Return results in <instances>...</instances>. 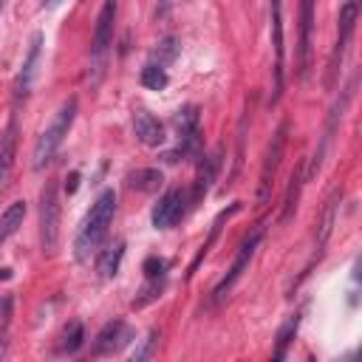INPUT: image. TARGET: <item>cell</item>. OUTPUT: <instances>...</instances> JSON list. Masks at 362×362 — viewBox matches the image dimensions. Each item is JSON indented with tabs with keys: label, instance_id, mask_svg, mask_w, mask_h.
I'll return each mask as SVG.
<instances>
[{
	"label": "cell",
	"instance_id": "6da1fadb",
	"mask_svg": "<svg viewBox=\"0 0 362 362\" xmlns=\"http://www.w3.org/2000/svg\"><path fill=\"white\" fill-rule=\"evenodd\" d=\"M116 215V192L113 189H102L96 195V201L90 204V212L85 215L76 238H74V255L76 260H88L90 255H96L107 238V229L113 223Z\"/></svg>",
	"mask_w": 362,
	"mask_h": 362
},
{
	"label": "cell",
	"instance_id": "7a4b0ae2",
	"mask_svg": "<svg viewBox=\"0 0 362 362\" xmlns=\"http://www.w3.org/2000/svg\"><path fill=\"white\" fill-rule=\"evenodd\" d=\"M76 110H79V99L71 96V99H65L62 107L54 113L51 124L40 133V139H37V144H34V170H42V167H48V164L54 161L57 150L62 147V141H65V136H68V130H71V124H74V119H76Z\"/></svg>",
	"mask_w": 362,
	"mask_h": 362
},
{
	"label": "cell",
	"instance_id": "3957f363",
	"mask_svg": "<svg viewBox=\"0 0 362 362\" xmlns=\"http://www.w3.org/2000/svg\"><path fill=\"white\" fill-rule=\"evenodd\" d=\"M356 17H359V0H345L339 8V23H337V42H334V51H331L328 68H325V88L328 90L337 85V76L342 71L345 51L354 40V31H356Z\"/></svg>",
	"mask_w": 362,
	"mask_h": 362
},
{
	"label": "cell",
	"instance_id": "277c9868",
	"mask_svg": "<svg viewBox=\"0 0 362 362\" xmlns=\"http://www.w3.org/2000/svg\"><path fill=\"white\" fill-rule=\"evenodd\" d=\"M40 243L45 255L57 252L59 243V187L57 178L45 181L40 189Z\"/></svg>",
	"mask_w": 362,
	"mask_h": 362
},
{
	"label": "cell",
	"instance_id": "5b68a950",
	"mask_svg": "<svg viewBox=\"0 0 362 362\" xmlns=\"http://www.w3.org/2000/svg\"><path fill=\"white\" fill-rule=\"evenodd\" d=\"M260 238H263V226L252 229V232L243 238V243L238 246V255H235L232 266L226 269V274H223V277L218 280V286L212 288V300H215V303H221V300L235 288V283L243 277V272L249 269V263H252V257H255V252H257V246H260Z\"/></svg>",
	"mask_w": 362,
	"mask_h": 362
},
{
	"label": "cell",
	"instance_id": "8992f818",
	"mask_svg": "<svg viewBox=\"0 0 362 362\" xmlns=\"http://www.w3.org/2000/svg\"><path fill=\"white\" fill-rule=\"evenodd\" d=\"M286 141H288V119H283V122L277 124V130L272 133V141H269V147H266L263 167H260V181H257V201H260V204H266L269 195H272V184H274V175H277V167H280Z\"/></svg>",
	"mask_w": 362,
	"mask_h": 362
},
{
	"label": "cell",
	"instance_id": "52a82bcc",
	"mask_svg": "<svg viewBox=\"0 0 362 362\" xmlns=\"http://www.w3.org/2000/svg\"><path fill=\"white\" fill-rule=\"evenodd\" d=\"M42 42H45V34H42V31H34L31 40H28V51H25V57H23L20 74H17V79H14V90H11L14 110H17L20 105H25V99L31 96L34 76H37V65H40V57H42Z\"/></svg>",
	"mask_w": 362,
	"mask_h": 362
},
{
	"label": "cell",
	"instance_id": "ba28073f",
	"mask_svg": "<svg viewBox=\"0 0 362 362\" xmlns=\"http://www.w3.org/2000/svg\"><path fill=\"white\" fill-rule=\"evenodd\" d=\"M354 88H356V76L348 82V88H342L339 99L334 102V107H331V113H328V119H325L322 139H320V144H317V150H314V156H311V167L303 173L305 178H314V175H317V170H320V164H322V158H325V153H328V144H331V139H334V133H337V124L342 122V113H345V107H348V102H351V96H354Z\"/></svg>",
	"mask_w": 362,
	"mask_h": 362
},
{
	"label": "cell",
	"instance_id": "9c48e42d",
	"mask_svg": "<svg viewBox=\"0 0 362 362\" xmlns=\"http://www.w3.org/2000/svg\"><path fill=\"white\" fill-rule=\"evenodd\" d=\"M178 124V147L167 156V161H178V156H195L201 147V124H198V107L187 105L175 116Z\"/></svg>",
	"mask_w": 362,
	"mask_h": 362
},
{
	"label": "cell",
	"instance_id": "30bf717a",
	"mask_svg": "<svg viewBox=\"0 0 362 362\" xmlns=\"http://www.w3.org/2000/svg\"><path fill=\"white\" fill-rule=\"evenodd\" d=\"M116 8H119V0H105L102 3V11L96 17V28H93V45H90V59H93V68L102 71V62L110 51V42H113V23H116Z\"/></svg>",
	"mask_w": 362,
	"mask_h": 362
},
{
	"label": "cell",
	"instance_id": "8fae6325",
	"mask_svg": "<svg viewBox=\"0 0 362 362\" xmlns=\"http://www.w3.org/2000/svg\"><path fill=\"white\" fill-rule=\"evenodd\" d=\"M187 192L184 189H167L161 198H158V204L153 206V215H150V221H153V226L156 229H170V226H175L181 218H184V212H187Z\"/></svg>",
	"mask_w": 362,
	"mask_h": 362
},
{
	"label": "cell",
	"instance_id": "7c38bea8",
	"mask_svg": "<svg viewBox=\"0 0 362 362\" xmlns=\"http://www.w3.org/2000/svg\"><path fill=\"white\" fill-rule=\"evenodd\" d=\"M314 3L317 0H300V42H297V71H300V79L308 76L311 54H314V45H311V37H314Z\"/></svg>",
	"mask_w": 362,
	"mask_h": 362
},
{
	"label": "cell",
	"instance_id": "4fadbf2b",
	"mask_svg": "<svg viewBox=\"0 0 362 362\" xmlns=\"http://www.w3.org/2000/svg\"><path fill=\"white\" fill-rule=\"evenodd\" d=\"M269 11H272V48H274V93L272 102L280 99L283 90V59H286V45H283V3L280 0H269Z\"/></svg>",
	"mask_w": 362,
	"mask_h": 362
},
{
	"label": "cell",
	"instance_id": "5bb4252c",
	"mask_svg": "<svg viewBox=\"0 0 362 362\" xmlns=\"http://www.w3.org/2000/svg\"><path fill=\"white\" fill-rule=\"evenodd\" d=\"M17 141H20V122H17V110H14L0 133V192L6 189V184L11 178L14 158H17Z\"/></svg>",
	"mask_w": 362,
	"mask_h": 362
},
{
	"label": "cell",
	"instance_id": "9a60e30c",
	"mask_svg": "<svg viewBox=\"0 0 362 362\" xmlns=\"http://www.w3.org/2000/svg\"><path fill=\"white\" fill-rule=\"evenodd\" d=\"M133 339V331L124 320H113L107 322L99 337H96V345H93V356H110V354H119L127 342Z\"/></svg>",
	"mask_w": 362,
	"mask_h": 362
},
{
	"label": "cell",
	"instance_id": "2e32d148",
	"mask_svg": "<svg viewBox=\"0 0 362 362\" xmlns=\"http://www.w3.org/2000/svg\"><path fill=\"white\" fill-rule=\"evenodd\" d=\"M133 130H136V139L147 147H161L164 144V124L147 110V107H136L133 113Z\"/></svg>",
	"mask_w": 362,
	"mask_h": 362
},
{
	"label": "cell",
	"instance_id": "e0dca14e",
	"mask_svg": "<svg viewBox=\"0 0 362 362\" xmlns=\"http://www.w3.org/2000/svg\"><path fill=\"white\" fill-rule=\"evenodd\" d=\"M96 255H99V257H96V272H99V277H102V280H110V277L119 274V266H122V257H124V240H116L113 246L99 249Z\"/></svg>",
	"mask_w": 362,
	"mask_h": 362
},
{
	"label": "cell",
	"instance_id": "ac0fdd59",
	"mask_svg": "<svg viewBox=\"0 0 362 362\" xmlns=\"http://www.w3.org/2000/svg\"><path fill=\"white\" fill-rule=\"evenodd\" d=\"M218 156H204L201 161V170H198V178H195V187H192V204L201 201L206 192H209V184L215 181V173H218Z\"/></svg>",
	"mask_w": 362,
	"mask_h": 362
},
{
	"label": "cell",
	"instance_id": "d6986e66",
	"mask_svg": "<svg viewBox=\"0 0 362 362\" xmlns=\"http://www.w3.org/2000/svg\"><path fill=\"white\" fill-rule=\"evenodd\" d=\"M23 218H25V201H14V204H8V209L0 215V246L20 229Z\"/></svg>",
	"mask_w": 362,
	"mask_h": 362
},
{
	"label": "cell",
	"instance_id": "ffe728a7",
	"mask_svg": "<svg viewBox=\"0 0 362 362\" xmlns=\"http://www.w3.org/2000/svg\"><path fill=\"white\" fill-rule=\"evenodd\" d=\"M303 181H305L303 167H297V170L291 173V184H288V189H286V201H283V215H280V221H288V218L297 212V201H300Z\"/></svg>",
	"mask_w": 362,
	"mask_h": 362
},
{
	"label": "cell",
	"instance_id": "44dd1931",
	"mask_svg": "<svg viewBox=\"0 0 362 362\" xmlns=\"http://www.w3.org/2000/svg\"><path fill=\"white\" fill-rule=\"evenodd\" d=\"M339 189L328 198V204H325V212H322V221H320V235H317V252L325 246V240H328V235H331V229H334V221H337V206H339Z\"/></svg>",
	"mask_w": 362,
	"mask_h": 362
},
{
	"label": "cell",
	"instance_id": "7402d4cb",
	"mask_svg": "<svg viewBox=\"0 0 362 362\" xmlns=\"http://www.w3.org/2000/svg\"><path fill=\"white\" fill-rule=\"evenodd\" d=\"M297 328H300V314H291L283 325H280V331H277V348H274V359H283L286 356V351H288V345L294 342V337H297Z\"/></svg>",
	"mask_w": 362,
	"mask_h": 362
},
{
	"label": "cell",
	"instance_id": "603a6c76",
	"mask_svg": "<svg viewBox=\"0 0 362 362\" xmlns=\"http://www.w3.org/2000/svg\"><path fill=\"white\" fill-rule=\"evenodd\" d=\"M167 82H170V76H167L164 65L147 62V65L141 68V85H144V88H150V90H164Z\"/></svg>",
	"mask_w": 362,
	"mask_h": 362
},
{
	"label": "cell",
	"instance_id": "cb8c5ba5",
	"mask_svg": "<svg viewBox=\"0 0 362 362\" xmlns=\"http://www.w3.org/2000/svg\"><path fill=\"white\" fill-rule=\"evenodd\" d=\"M82 339H85V331H82V325L79 322H71L68 328H65V337H62V354H76L79 351V345H82Z\"/></svg>",
	"mask_w": 362,
	"mask_h": 362
},
{
	"label": "cell",
	"instance_id": "d4e9b609",
	"mask_svg": "<svg viewBox=\"0 0 362 362\" xmlns=\"http://www.w3.org/2000/svg\"><path fill=\"white\" fill-rule=\"evenodd\" d=\"M158 184H161L158 170H139L136 175H130V187H139V189H156Z\"/></svg>",
	"mask_w": 362,
	"mask_h": 362
},
{
	"label": "cell",
	"instance_id": "484cf974",
	"mask_svg": "<svg viewBox=\"0 0 362 362\" xmlns=\"http://www.w3.org/2000/svg\"><path fill=\"white\" fill-rule=\"evenodd\" d=\"M156 342H158V339H156V331H153V334H150V337H147V339H144V342H141L139 348H133V354H130V359H147V356L153 354V348H156Z\"/></svg>",
	"mask_w": 362,
	"mask_h": 362
},
{
	"label": "cell",
	"instance_id": "4316f807",
	"mask_svg": "<svg viewBox=\"0 0 362 362\" xmlns=\"http://www.w3.org/2000/svg\"><path fill=\"white\" fill-rule=\"evenodd\" d=\"M170 8H173V0H156V17L158 20H164L170 14Z\"/></svg>",
	"mask_w": 362,
	"mask_h": 362
},
{
	"label": "cell",
	"instance_id": "83f0119b",
	"mask_svg": "<svg viewBox=\"0 0 362 362\" xmlns=\"http://www.w3.org/2000/svg\"><path fill=\"white\" fill-rule=\"evenodd\" d=\"M57 3H62V0H51V6H57Z\"/></svg>",
	"mask_w": 362,
	"mask_h": 362
}]
</instances>
